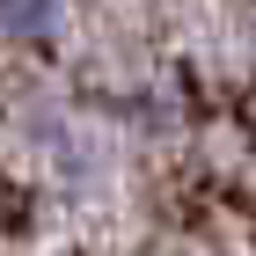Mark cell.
<instances>
[{
    "mask_svg": "<svg viewBox=\"0 0 256 256\" xmlns=\"http://www.w3.org/2000/svg\"><path fill=\"white\" fill-rule=\"evenodd\" d=\"M44 15H52V0H0V22L8 30H44Z\"/></svg>",
    "mask_w": 256,
    "mask_h": 256,
    "instance_id": "6da1fadb",
    "label": "cell"
}]
</instances>
